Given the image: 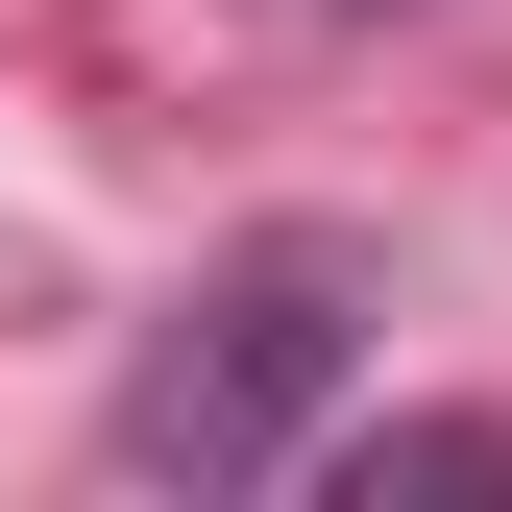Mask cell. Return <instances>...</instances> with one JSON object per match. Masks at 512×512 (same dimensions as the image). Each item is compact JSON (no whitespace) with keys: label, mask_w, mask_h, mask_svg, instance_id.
<instances>
[{"label":"cell","mask_w":512,"mask_h":512,"mask_svg":"<svg viewBox=\"0 0 512 512\" xmlns=\"http://www.w3.org/2000/svg\"><path fill=\"white\" fill-rule=\"evenodd\" d=\"M342 366H366V244H220L196 293L147 317V366H122V415H98V464L122 488H293L317 464V415H342Z\"/></svg>","instance_id":"cell-1"}]
</instances>
